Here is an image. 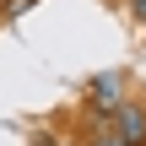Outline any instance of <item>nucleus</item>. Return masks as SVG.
I'll return each instance as SVG.
<instances>
[{"label":"nucleus","mask_w":146,"mask_h":146,"mask_svg":"<svg viewBox=\"0 0 146 146\" xmlns=\"http://www.w3.org/2000/svg\"><path fill=\"white\" fill-rule=\"evenodd\" d=\"M87 103H92L98 114H114V108L125 103V76H119V70H98V76L87 81Z\"/></svg>","instance_id":"nucleus-1"},{"label":"nucleus","mask_w":146,"mask_h":146,"mask_svg":"<svg viewBox=\"0 0 146 146\" xmlns=\"http://www.w3.org/2000/svg\"><path fill=\"white\" fill-rule=\"evenodd\" d=\"M108 119H114V130L125 135V146H146V103H130V98H125Z\"/></svg>","instance_id":"nucleus-2"},{"label":"nucleus","mask_w":146,"mask_h":146,"mask_svg":"<svg viewBox=\"0 0 146 146\" xmlns=\"http://www.w3.org/2000/svg\"><path fill=\"white\" fill-rule=\"evenodd\" d=\"M87 146H125V135L114 130V119H108V114H98V125L87 130Z\"/></svg>","instance_id":"nucleus-3"},{"label":"nucleus","mask_w":146,"mask_h":146,"mask_svg":"<svg viewBox=\"0 0 146 146\" xmlns=\"http://www.w3.org/2000/svg\"><path fill=\"white\" fill-rule=\"evenodd\" d=\"M130 11H135V16H141V22H146V0H130Z\"/></svg>","instance_id":"nucleus-4"}]
</instances>
